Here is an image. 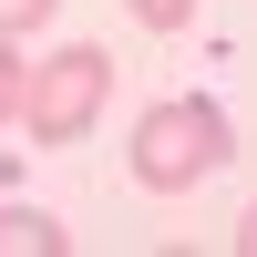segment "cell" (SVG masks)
Instances as JSON below:
<instances>
[{"label":"cell","mask_w":257,"mask_h":257,"mask_svg":"<svg viewBox=\"0 0 257 257\" xmlns=\"http://www.w3.org/2000/svg\"><path fill=\"white\" fill-rule=\"evenodd\" d=\"M226 155H237V134H226V113L206 93H165V103H144V123H134V185L144 196H185V185H206Z\"/></svg>","instance_id":"6da1fadb"},{"label":"cell","mask_w":257,"mask_h":257,"mask_svg":"<svg viewBox=\"0 0 257 257\" xmlns=\"http://www.w3.org/2000/svg\"><path fill=\"white\" fill-rule=\"evenodd\" d=\"M103 93H113V52H93V41H72V52L31 62V103H21V134L31 144H82L103 113Z\"/></svg>","instance_id":"7a4b0ae2"},{"label":"cell","mask_w":257,"mask_h":257,"mask_svg":"<svg viewBox=\"0 0 257 257\" xmlns=\"http://www.w3.org/2000/svg\"><path fill=\"white\" fill-rule=\"evenodd\" d=\"M0 257H62V226L41 206H0Z\"/></svg>","instance_id":"3957f363"},{"label":"cell","mask_w":257,"mask_h":257,"mask_svg":"<svg viewBox=\"0 0 257 257\" xmlns=\"http://www.w3.org/2000/svg\"><path fill=\"white\" fill-rule=\"evenodd\" d=\"M21 103H31V62H21V41L0 31V123H21Z\"/></svg>","instance_id":"277c9868"},{"label":"cell","mask_w":257,"mask_h":257,"mask_svg":"<svg viewBox=\"0 0 257 257\" xmlns=\"http://www.w3.org/2000/svg\"><path fill=\"white\" fill-rule=\"evenodd\" d=\"M123 11H134L144 31H185V21H196V0H123Z\"/></svg>","instance_id":"5b68a950"},{"label":"cell","mask_w":257,"mask_h":257,"mask_svg":"<svg viewBox=\"0 0 257 257\" xmlns=\"http://www.w3.org/2000/svg\"><path fill=\"white\" fill-rule=\"evenodd\" d=\"M41 21H52V0H0V31H11V41H21V31H41Z\"/></svg>","instance_id":"8992f818"},{"label":"cell","mask_w":257,"mask_h":257,"mask_svg":"<svg viewBox=\"0 0 257 257\" xmlns=\"http://www.w3.org/2000/svg\"><path fill=\"white\" fill-rule=\"evenodd\" d=\"M237 247H247V257H257V206H247V216H237Z\"/></svg>","instance_id":"52a82bcc"}]
</instances>
